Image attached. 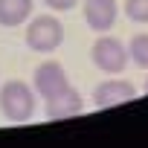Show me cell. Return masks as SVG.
<instances>
[{
	"mask_svg": "<svg viewBox=\"0 0 148 148\" xmlns=\"http://www.w3.org/2000/svg\"><path fill=\"white\" fill-rule=\"evenodd\" d=\"M35 108H38V102H35L32 84L12 79L0 87V110L9 122H29L35 116Z\"/></svg>",
	"mask_w": 148,
	"mask_h": 148,
	"instance_id": "obj_1",
	"label": "cell"
},
{
	"mask_svg": "<svg viewBox=\"0 0 148 148\" xmlns=\"http://www.w3.org/2000/svg\"><path fill=\"white\" fill-rule=\"evenodd\" d=\"M64 44V26L55 15H38L26 21V47L32 52H55Z\"/></svg>",
	"mask_w": 148,
	"mask_h": 148,
	"instance_id": "obj_2",
	"label": "cell"
},
{
	"mask_svg": "<svg viewBox=\"0 0 148 148\" xmlns=\"http://www.w3.org/2000/svg\"><path fill=\"white\" fill-rule=\"evenodd\" d=\"M90 58H93V64L102 73H108V76H119V73H125V67H128V47L119 38L102 32L96 38L93 49H90Z\"/></svg>",
	"mask_w": 148,
	"mask_h": 148,
	"instance_id": "obj_3",
	"label": "cell"
},
{
	"mask_svg": "<svg viewBox=\"0 0 148 148\" xmlns=\"http://www.w3.org/2000/svg\"><path fill=\"white\" fill-rule=\"evenodd\" d=\"M67 87H70V76H67L64 64H58V61H41L35 67V73H32V90L44 102L52 99V96H58Z\"/></svg>",
	"mask_w": 148,
	"mask_h": 148,
	"instance_id": "obj_4",
	"label": "cell"
},
{
	"mask_svg": "<svg viewBox=\"0 0 148 148\" xmlns=\"http://www.w3.org/2000/svg\"><path fill=\"white\" fill-rule=\"evenodd\" d=\"M82 15H84V23L93 32L102 35V32L113 29L119 6H116V0H84V3H82Z\"/></svg>",
	"mask_w": 148,
	"mask_h": 148,
	"instance_id": "obj_5",
	"label": "cell"
},
{
	"mask_svg": "<svg viewBox=\"0 0 148 148\" xmlns=\"http://www.w3.org/2000/svg\"><path fill=\"white\" fill-rule=\"evenodd\" d=\"M134 99H136V87L125 79H108L93 90L96 108H116V105H125V102H134Z\"/></svg>",
	"mask_w": 148,
	"mask_h": 148,
	"instance_id": "obj_6",
	"label": "cell"
},
{
	"mask_svg": "<svg viewBox=\"0 0 148 148\" xmlns=\"http://www.w3.org/2000/svg\"><path fill=\"white\" fill-rule=\"evenodd\" d=\"M84 110V99L76 87H67L58 96L47 99V119H73Z\"/></svg>",
	"mask_w": 148,
	"mask_h": 148,
	"instance_id": "obj_7",
	"label": "cell"
},
{
	"mask_svg": "<svg viewBox=\"0 0 148 148\" xmlns=\"http://www.w3.org/2000/svg\"><path fill=\"white\" fill-rule=\"evenodd\" d=\"M32 0H0V26L15 29L32 18Z\"/></svg>",
	"mask_w": 148,
	"mask_h": 148,
	"instance_id": "obj_8",
	"label": "cell"
},
{
	"mask_svg": "<svg viewBox=\"0 0 148 148\" xmlns=\"http://www.w3.org/2000/svg\"><path fill=\"white\" fill-rule=\"evenodd\" d=\"M125 47H128V61H134L136 67L148 70V32H136Z\"/></svg>",
	"mask_w": 148,
	"mask_h": 148,
	"instance_id": "obj_9",
	"label": "cell"
},
{
	"mask_svg": "<svg viewBox=\"0 0 148 148\" xmlns=\"http://www.w3.org/2000/svg\"><path fill=\"white\" fill-rule=\"evenodd\" d=\"M128 21L134 23H148V0H125L122 3Z\"/></svg>",
	"mask_w": 148,
	"mask_h": 148,
	"instance_id": "obj_10",
	"label": "cell"
},
{
	"mask_svg": "<svg viewBox=\"0 0 148 148\" xmlns=\"http://www.w3.org/2000/svg\"><path fill=\"white\" fill-rule=\"evenodd\" d=\"M41 3H44V6H49L52 12H70L73 6L79 3V0H41Z\"/></svg>",
	"mask_w": 148,
	"mask_h": 148,
	"instance_id": "obj_11",
	"label": "cell"
},
{
	"mask_svg": "<svg viewBox=\"0 0 148 148\" xmlns=\"http://www.w3.org/2000/svg\"><path fill=\"white\" fill-rule=\"evenodd\" d=\"M145 93H148V79H145Z\"/></svg>",
	"mask_w": 148,
	"mask_h": 148,
	"instance_id": "obj_12",
	"label": "cell"
}]
</instances>
